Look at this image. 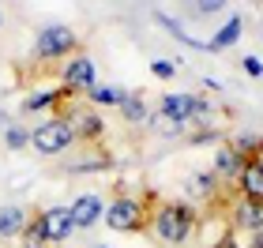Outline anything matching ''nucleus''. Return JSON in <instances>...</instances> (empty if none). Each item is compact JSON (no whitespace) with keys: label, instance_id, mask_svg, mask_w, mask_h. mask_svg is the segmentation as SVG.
Masks as SVG:
<instances>
[{"label":"nucleus","instance_id":"f257e3e1","mask_svg":"<svg viewBox=\"0 0 263 248\" xmlns=\"http://www.w3.org/2000/svg\"><path fill=\"white\" fill-rule=\"evenodd\" d=\"M196 230H199V215L188 203H181V199H158L147 233L162 248H177V244H184L188 237H196Z\"/></svg>","mask_w":263,"mask_h":248},{"label":"nucleus","instance_id":"f03ea898","mask_svg":"<svg viewBox=\"0 0 263 248\" xmlns=\"http://www.w3.org/2000/svg\"><path fill=\"white\" fill-rule=\"evenodd\" d=\"M158 192H143V196H128V192H121V196H113L109 199V207H105V215H102V222L109 230H117V233H147L151 230V215H154V207H158Z\"/></svg>","mask_w":263,"mask_h":248},{"label":"nucleus","instance_id":"7ed1b4c3","mask_svg":"<svg viewBox=\"0 0 263 248\" xmlns=\"http://www.w3.org/2000/svg\"><path fill=\"white\" fill-rule=\"evenodd\" d=\"M71 233H76V222H71L68 207H34L23 237L34 248H49V244H64Z\"/></svg>","mask_w":263,"mask_h":248},{"label":"nucleus","instance_id":"20e7f679","mask_svg":"<svg viewBox=\"0 0 263 248\" xmlns=\"http://www.w3.org/2000/svg\"><path fill=\"white\" fill-rule=\"evenodd\" d=\"M76 53H79V34L71 27H64V23L42 27L38 38H34V61H38L42 68H61Z\"/></svg>","mask_w":263,"mask_h":248},{"label":"nucleus","instance_id":"39448f33","mask_svg":"<svg viewBox=\"0 0 263 248\" xmlns=\"http://www.w3.org/2000/svg\"><path fill=\"white\" fill-rule=\"evenodd\" d=\"M76 143V128H71V117H49V121H42L38 128H30V147L38 150L42 158L49 155H61Z\"/></svg>","mask_w":263,"mask_h":248},{"label":"nucleus","instance_id":"423d86ee","mask_svg":"<svg viewBox=\"0 0 263 248\" xmlns=\"http://www.w3.org/2000/svg\"><path fill=\"white\" fill-rule=\"evenodd\" d=\"M170 124H188L192 117H203V113H211V102L207 98H199V94H165L162 98V109H158Z\"/></svg>","mask_w":263,"mask_h":248},{"label":"nucleus","instance_id":"0eeeda50","mask_svg":"<svg viewBox=\"0 0 263 248\" xmlns=\"http://www.w3.org/2000/svg\"><path fill=\"white\" fill-rule=\"evenodd\" d=\"M61 79H64V87L79 90V94H90L98 87V72H94V61L87 53H76L71 61H64L61 64Z\"/></svg>","mask_w":263,"mask_h":248},{"label":"nucleus","instance_id":"6e6552de","mask_svg":"<svg viewBox=\"0 0 263 248\" xmlns=\"http://www.w3.org/2000/svg\"><path fill=\"white\" fill-rule=\"evenodd\" d=\"M230 222H233L237 233H259L263 230V199L237 196L233 207H230Z\"/></svg>","mask_w":263,"mask_h":248},{"label":"nucleus","instance_id":"1a4fd4ad","mask_svg":"<svg viewBox=\"0 0 263 248\" xmlns=\"http://www.w3.org/2000/svg\"><path fill=\"white\" fill-rule=\"evenodd\" d=\"M68 211H71V222H76V230H90V226H98L102 215H105V199H102L98 192H79L76 203H71Z\"/></svg>","mask_w":263,"mask_h":248},{"label":"nucleus","instance_id":"9d476101","mask_svg":"<svg viewBox=\"0 0 263 248\" xmlns=\"http://www.w3.org/2000/svg\"><path fill=\"white\" fill-rule=\"evenodd\" d=\"M71 128H76V143H79V147H102V139H105V121H102L94 109H76Z\"/></svg>","mask_w":263,"mask_h":248},{"label":"nucleus","instance_id":"9b49d317","mask_svg":"<svg viewBox=\"0 0 263 248\" xmlns=\"http://www.w3.org/2000/svg\"><path fill=\"white\" fill-rule=\"evenodd\" d=\"M27 222H30V211H27V207L4 203V207H0V241H15V237H23Z\"/></svg>","mask_w":263,"mask_h":248},{"label":"nucleus","instance_id":"f8f14e48","mask_svg":"<svg viewBox=\"0 0 263 248\" xmlns=\"http://www.w3.org/2000/svg\"><path fill=\"white\" fill-rule=\"evenodd\" d=\"M241 169H245V158L237 155L230 143H222V147H218V155H214V177H218L222 184H237Z\"/></svg>","mask_w":263,"mask_h":248},{"label":"nucleus","instance_id":"ddd939ff","mask_svg":"<svg viewBox=\"0 0 263 248\" xmlns=\"http://www.w3.org/2000/svg\"><path fill=\"white\" fill-rule=\"evenodd\" d=\"M237 192L248 196V199H263V158L245 162L241 177H237Z\"/></svg>","mask_w":263,"mask_h":248},{"label":"nucleus","instance_id":"4468645a","mask_svg":"<svg viewBox=\"0 0 263 248\" xmlns=\"http://www.w3.org/2000/svg\"><path fill=\"white\" fill-rule=\"evenodd\" d=\"M61 169L71 173V177H79V173H105V169H113V155H109V150H98V155H83V158H76V162L61 165Z\"/></svg>","mask_w":263,"mask_h":248},{"label":"nucleus","instance_id":"2eb2a0df","mask_svg":"<svg viewBox=\"0 0 263 248\" xmlns=\"http://www.w3.org/2000/svg\"><path fill=\"white\" fill-rule=\"evenodd\" d=\"M237 38H241V15H233L230 23H226V27H222L218 34H214V42H207V49H211V53H218V49H230V45H233Z\"/></svg>","mask_w":263,"mask_h":248},{"label":"nucleus","instance_id":"dca6fc26","mask_svg":"<svg viewBox=\"0 0 263 248\" xmlns=\"http://www.w3.org/2000/svg\"><path fill=\"white\" fill-rule=\"evenodd\" d=\"M117 109L124 113L128 124H143L147 121V102H143V94H124V102L117 105Z\"/></svg>","mask_w":263,"mask_h":248},{"label":"nucleus","instance_id":"f3484780","mask_svg":"<svg viewBox=\"0 0 263 248\" xmlns=\"http://www.w3.org/2000/svg\"><path fill=\"white\" fill-rule=\"evenodd\" d=\"M230 147H233L245 162L263 158V136H237V139H230Z\"/></svg>","mask_w":263,"mask_h":248},{"label":"nucleus","instance_id":"a211bd4d","mask_svg":"<svg viewBox=\"0 0 263 248\" xmlns=\"http://www.w3.org/2000/svg\"><path fill=\"white\" fill-rule=\"evenodd\" d=\"M124 94H128V90H121V87H94V90L87 94V102H90V105H121Z\"/></svg>","mask_w":263,"mask_h":248},{"label":"nucleus","instance_id":"6ab92c4d","mask_svg":"<svg viewBox=\"0 0 263 248\" xmlns=\"http://www.w3.org/2000/svg\"><path fill=\"white\" fill-rule=\"evenodd\" d=\"M4 147H8V150H23V147H30V128H23V124H8V128H4Z\"/></svg>","mask_w":263,"mask_h":248},{"label":"nucleus","instance_id":"aec40b11","mask_svg":"<svg viewBox=\"0 0 263 248\" xmlns=\"http://www.w3.org/2000/svg\"><path fill=\"white\" fill-rule=\"evenodd\" d=\"M151 72L158 79H173L177 75V61H151Z\"/></svg>","mask_w":263,"mask_h":248},{"label":"nucleus","instance_id":"412c9836","mask_svg":"<svg viewBox=\"0 0 263 248\" xmlns=\"http://www.w3.org/2000/svg\"><path fill=\"white\" fill-rule=\"evenodd\" d=\"M241 64H245V72L252 75V79H259V75H263V61H259V56H245Z\"/></svg>","mask_w":263,"mask_h":248},{"label":"nucleus","instance_id":"4be33fe9","mask_svg":"<svg viewBox=\"0 0 263 248\" xmlns=\"http://www.w3.org/2000/svg\"><path fill=\"white\" fill-rule=\"evenodd\" d=\"M214 11H222L218 0H207V4H192V15H214Z\"/></svg>","mask_w":263,"mask_h":248},{"label":"nucleus","instance_id":"5701e85b","mask_svg":"<svg viewBox=\"0 0 263 248\" xmlns=\"http://www.w3.org/2000/svg\"><path fill=\"white\" fill-rule=\"evenodd\" d=\"M94 248H109V244H94Z\"/></svg>","mask_w":263,"mask_h":248},{"label":"nucleus","instance_id":"b1692460","mask_svg":"<svg viewBox=\"0 0 263 248\" xmlns=\"http://www.w3.org/2000/svg\"><path fill=\"white\" fill-rule=\"evenodd\" d=\"M19 248H34V244H19Z\"/></svg>","mask_w":263,"mask_h":248},{"label":"nucleus","instance_id":"393cba45","mask_svg":"<svg viewBox=\"0 0 263 248\" xmlns=\"http://www.w3.org/2000/svg\"><path fill=\"white\" fill-rule=\"evenodd\" d=\"M0 23H4V11H0Z\"/></svg>","mask_w":263,"mask_h":248}]
</instances>
